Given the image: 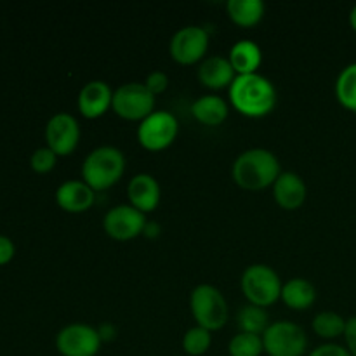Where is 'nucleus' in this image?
Instances as JSON below:
<instances>
[{"instance_id":"obj_20","label":"nucleus","mask_w":356,"mask_h":356,"mask_svg":"<svg viewBox=\"0 0 356 356\" xmlns=\"http://www.w3.org/2000/svg\"><path fill=\"white\" fill-rule=\"evenodd\" d=\"M280 299L287 308L296 309V312H305L315 305L316 289L306 278H292V280L285 282L284 287H282Z\"/></svg>"},{"instance_id":"obj_22","label":"nucleus","mask_w":356,"mask_h":356,"mask_svg":"<svg viewBox=\"0 0 356 356\" xmlns=\"http://www.w3.org/2000/svg\"><path fill=\"white\" fill-rule=\"evenodd\" d=\"M236 325H238L240 332L263 336L271 323L266 309L254 305H245L243 308H240L238 315H236Z\"/></svg>"},{"instance_id":"obj_14","label":"nucleus","mask_w":356,"mask_h":356,"mask_svg":"<svg viewBox=\"0 0 356 356\" xmlns=\"http://www.w3.org/2000/svg\"><path fill=\"white\" fill-rule=\"evenodd\" d=\"M96 200V191L82 179L65 181L56 190V202L63 211L70 214H80L89 211Z\"/></svg>"},{"instance_id":"obj_33","label":"nucleus","mask_w":356,"mask_h":356,"mask_svg":"<svg viewBox=\"0 0 356 356\" xmlns=\"http://www.w3.org/2000/svg\"><path fill=\"white\" fill-rule=\"evenodd\" d=\"M97 332H99V337H101V341H111V339H115V327L113 325H110V323H103V325L99 327V329H97Z\"/></svg>"},{"instance_id":"obj_17","label":"nucleus","mask_w":356,"mask_h":356,"mask_svg":"<svg viewBox=\"0 0 356 356\" xmlns=\"http://www.w3.org/2000/svg\"><path fill=\"white\" fill-rule=\"evenodd\" d=\"M198 80L204 87L212 90L229 89L233 80L236 79V73L233 70L232 63L228 58L222 56H211L205 58L198 66Z\"/></svg>"},{"instance_id":"obj_16","label":"nucleus","mask_w":356,"mask_h":356,"mask_svg":"<svg viewBox=\"0 0 356 356\" xmlns=\"http://www.w3.org/2000/svg\"><path fill=\"white\" fill-rule=\"evenodd\" d=\"M308 197L305 179L296 172H282L273 184V198L285 211H296Z\"/></svg>"},{"instance_id":"obj_31","label":"nucleus","mask_w":356,"mask_h":356,"mask_svg":"<svg viewBox=\"0 0 356 356\" xmlns=\"http://www.w3.org/2000/svg\"><path fill=\"white\" fill-rule=\"evenodd\" d=\"M14 250L16 249H14L13 240L0 235V266H3V264H7L10 259H13Z\"/></svg>"},{"instance_id":"obj_34","label":"nucleus","mask_w":356,"mask_h":356,"mask_svg":"<svg viewBox=\"0 0 356 356\" xmlns=\"http://www.w3.org/2000/svg\"><path fill=\"white\" fill-rule=\"evenodd\" d=\"M350 24H351V28L356 31V6L351 9V13H350Z\"/></svg>"},{"instance_id":"obj_25","label":"nucleus","mask_w":356,"mask_h":356,"mask_svg":"<svg viewBox=\"0 0 356 356\" xmlns=\"http://www.w3.org/2000/svg\"><path fill=\"white\" fill-rule=\"evenodd\" d=\"M212 332L200 325L190 327L183 336V350L190 356H202L211 350Z\"/></svg>"},{"instance_id":"obj_3","label":"nucleus","mask_w":356,"mask_h":356,"mask_svg":"<svg viewBox=\"0 0 356 356\" xmlns=\"http://www.w3.org/2000/svg\"><path fill=\"white\" fill-rule=\"evenodd\" d=\"M127 160L117 146H99L86 156L82 163V181L94 191H104L115 186L125 172Z\"/></svg>"},{"instance_id":"obj_23","label":"nucleus","mask_w":356,"mask_h":356,"mask_svg":"<svg viewBox=\"0 0 356 356\" xmlns=\"http://www.w3.org/2000/svg\"><path fill=\"white\" fill-rule=\"evenodd\" d=\"M312 329L322 339H337L344 336L346 320L336 312H322L313 318Z\"/></svg>"},{"instance_id":"obj_27","label":"nucleus","mask_w":356,"mask_h":356,"mask_svg":"<svg viewBox=\"0 0 356 356\" xmlns=\"http://www.w3.org/2000/svg\"><path fill=\"white\" fill-rule=\"evenodd\" d=\"M56 162H58V155H56L51 148H47V146H45V148L35 149L33 155H31L30 159L31 169L38 174L51 172L56 167Z\"/></svg>"},{"instance_id":"obj_2","label":"nucleus","mask_w":356,"mask_h":356,"mask_svg":"<svg viewBox=\"0 0 356 356\" xmlns=\"http://www.w3.org/2000/svg\"><path fill=\"white\" fill-rule=\"evenodd\" d=\"M282 174L280 162L270 149L250 148L240 153L232 167L235 184L249 191H259L273 186Z\"/></svg>"},{"instance_id":"obj_7","label":"nucleus","mask_w":356,"mask_h":356,"mask_svg":"<svg viewBox=\"0 0 356 356\" xmlns=\"http://www.w3.org/2000/svg\"><path fill=\"white\" fill-rule=\"evenodd\" d=\"M263 346L268 356H305L308 336L298 323L282 320L268 327L263 334Z\"/></svg>"},{"instance_id":"obj_15","label":"nucleus","mask_w":356,"mask_h":356,"mask_svg":"<svg viewBox=\"0 0 356 356\" xmlns=\"http://www.w3.org/2000/svg\"><path fill=\"white\" fill-rule=\"evenodd\" d=\"M127 197L132 207L141 211L143 214H148V212H153L159 207L162 191H160L159 181H156L152 174L141 172L136 174V176L129 181Z\"/></svg>"},{"instance_id":"obj_5","label":"nucleus","mask_w":356,"mask_h":356,"mask_svg":"<svg viewBox=\"0 0 356 356\" xmlns=\"http://www.w3.org/2000/svg\"><path fill=\"white\" fill-rule=\"evenodd\" d=\"M243 296L249 305L266 309L282 298V284L277 271L268 264H250L240 280Z\"/></svg>"},{"instance_id":"obj_8","label":"nucleus","mask_w":356,"mask_h":356,"mask_svg":"<svg viewBox=\"0 0 356 356\" xmlns=\"http://www.w3.org/2000/svg\"><path fill=\"white\" fill-rule=\"evenodd\" d=\"M111 110L124 120L141 122L155 111V96L145 82H129L115 89Z\"/></svg>"},{"instance_id":"obj_11","label":"nucleus","mask_w":356,"mask_h":356,"mask_svg":"<svg viewBox=\"0 0 356 356\" xmlns=\"http://www.w3.org/2000/svg\"><path fill=\"white\" fill-rule=\"evenodd\" d=\"M101 344L97 329L86 323H70L56 336V350L61 356H96Z\"/></svg>"},{"instance_id":"obj_19","label":"nucleus","mask_w":356,"mask_h":356,"mask_svg":"<svg viewBox=\"0 0 356 356\" xmlns=\"http://www.w3.org/2000/svg\"><path fill=\"white\" fill-rule=\"evenodd\" d=\"M228 103L218 94H204L191 104V115L197 118V122L209 127L221 125L228 118Z\"/></svg>"},{"instance_id":"obj_4","label":"nucleus","mask_w":356,"mask_h":356,"mask_svg":"<svg viewBox=\"0 0 356 356\" xmlns=\"http://www.w3.org/2000/svg\"><path fill=\"white\" fill-rule=\"evenodd\" d=\"M190 309L197 325L211 332L221 330L228 323L229 309L226 298L211 284H200L191 291Z\"/></svg>"},{"instance_id":"obj_9","label":"nucleus","mask_w":356,"mask_h":356,"mask_svg":"<svg viewBox=\"0 0 356 356\" xmlns=\"http://www.w3.org/2000/svg\"><path fill=\"white\" fill-rule=\"evenodd\" d=\"M209 49V33L204 26L188 24L172 35L169 44L170 56L179 65H195L204 61Z\"/></svg>"},{"instance_id":"obj_12","label":"nucleus","mask_w":356,"mask_h":356,"mask_svg":"<svg viewBox=\"0 0 356 356\" xmlns=\"http://www.w3.org/2000/svg\"><path fill=\"white\" fill-rule=\"evenodd\" d=\"M45 139L47 148H51L58 156L72 155L80 141L79 120L70 113H56L47 122Z\"/></svg>"},{"instance_id":"obj_28","label":"nucleus","mask_w":356,"mask_h":356,"mask_svg":"<svg viewBox=\"0 0 356 356\" xmlns=\"http://www.w3.org/2000/svg\"><path fill=\"white\" fill-rule=\"evenodd\" d=\"M145 86L148 87V90L153 96H159V94L165 92L167 87H169V76L163 72H152L146 76Z\"/></svg>"},{"instance_id":"obj_13","label":"nucleus","mask_w":356,"mask_h":356,"mask_svg":"<svg viewBox=\"0 0 356 356\" xmlns=\"http://www.w3.org/2000/svg\"><path fill=\"white\" fill-rule=\"evenodd\" d=\"M113 92L110 83L104 80H90L86 86L80 89L79 99H76V106L82 117L89 118H99L106 113L113 104Z\"/></svg>"},{"instance_id":"obj_29","label":"nucleus","mask_w":356,"mask_h":356,"mask_svg":"<svg viewBox=\"0 0 356 356\" xmlns=\"http://www.w3.org/2000/svg\"><path fill=\"white\" fill-rule=\"evenodd\" d=\"M308 356H351L346 348L339 346V344H322L316 350H313Z\"/></svg>"},{"instance_id":"obj_24","label":"nucleus","mask_w":356,"mask_h":356,"mask_svg":"<svg viewBox=\"0 0 356 356\" xmlns=\"http://www.w3.org/2000/svg\"><path fill=\"white\" fill-rule=\"evenodd\" d=\"M336 96L346 110L356 113V63L348 65L339 73L336 80Z\"/></svg>"},{"instance_id":"obj_18","label":"nucleus","mask_w":356,"mask_h":356,"mask_svg":"<svg viewBox=\"0 0 356 356\" xmlns=\"http://www.w3.org/2000/svg\"><path fill=\"white\" fill-rule=\"evenodd\" d=\"M228 59L236 75H252L263 63V51L254 40L243 38L229 49Z\"/></svg>"},{"instance_id":"obj_1","label":"nucleus","mask_w":356,"mask_h":356,"mask_svg":"<svg viewBox=\"0 0 356 356\" xmlns=\"http://www.w3.org/2000/svg\"><path fill=\"white\" fill-rule=\"evenodd\" d=\"M229 103L240 115L261 118L270 115L277 106V89L266 76L259 73L236 75L228 89Z\"/></svg>"},{"instance_id":"obj_6","label":"nucleus","mask_w":356,"mask_h":356,"mask_svg":"<svg viewBox=\"0 0 356 356\" xmlns=\"http://www.w3.org/2000/svg\"><path fill=\"white\" fill-rule=\"evenodd\" d=\"M179 134V122L176 115L165 110H155L139 122L138 141L148 152H162L176 141Z\"/></svg>"},{"instance_id":"obj_30","label":"nucleus","mask_w":356,"mask_h":356,"mask_svg":"<svg viewBox=\"0 0 356 356\" xmlns=\"http://www.w3.org/2000/svg\"><path fill=\"white\" fill-rule=\"evenodd\" d=\"M344 339H346V350L351 356H356V315L346 320Z\"/></svg>"},{"instance_id":"obj_26","label":"nucleus","mask_w":356,"mask_h":356,"mask_svg":"<svg viewBox=\"0 0 356 356\" xmlns=\"http://www.w3.org/2000/svg\"><path fill=\"white\" fill-rule=\"evenodd\" d=\"M264 351L263 336L238 332L228 344L229 356H261Z\"/></svg>"},{"instance_id":"obj_32","label":"nucleus","mask_w":356,"mask_h":356,"mask_svg":"<svg viewBox=\"0 0 356 356\" xmlns=\"http://www.w3.org/2000/svg\"><path fill=\"white\" fill-rule=\"evenodd\" d=\"M160 233H162V226L156 221H148L146 222L143 235H145L146 238H156V236H160Z\"/></svg>"},{"instance_id":"obj_10","label":"nucleus","mask_w":356,"mask_h":356,"mask_svg":"<svg viewBox=\"0 0 356 356\" xmlns=\"http://www.w3.org/2000/svg\"><path fill=\"white\" fill-rule=\"evenodd\" d=\"M148 222L146 214L132 207L131 204H120L111 207L103 218V228L110 238L117 242H129L143 235Z\"/></svg>"},{"instance_id":"obj_21","label":"nucleus","mask_w":356,"mask_h":356,"mask_svg":"<svg viewBox=\"0 0 356 356\" xmlns=\"http://www.w3.org/2000/svg\"><path fill=\"white\" fill-rule=\"evenodd\" d=\"M229 19L242 28L256 26L264 17V6L263 0H229L226 3Z\"/></svg>"}]
</instances>
